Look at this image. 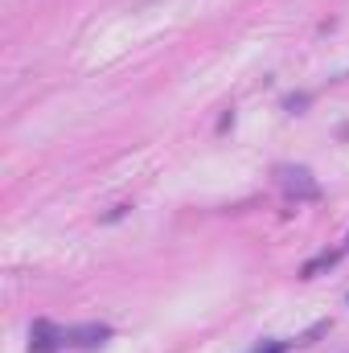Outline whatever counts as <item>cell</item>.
Returning <instances> with one entry per match:
<instances>
[{
	"instance_id": "1",
	"label": "cell",
	"mask_w": 349,
	"mask_h": 353,
	"mask_svg": "<svg viewBox=\"0 0 349 353\" xmlns=\"http://www.w3.org/2000/svg\"><path fill=\"white\" fill-rule=\"evenodd\" d=\"M111 329L107 325H79V329H54V325H33L29 333V350L33 353H54L62 345H99L107 341Z\"/></svg>"
},
{
	"instance_id": "3",
	"label": "cell",
	"mask_w": 349,
	"mask_h": 353,
	"mask_svg": "<svg viewBox=\"0 0 349 353\" xmlns=\"http://www.w3.org/2000/svg\"><path fill=\"white\" fill-rule=\"evenodd\" d=\"M283 350H288L283 341H263V345H255L251 353H283Z\"/></svg>"
},
{
	"instance_id": "2",
	"label": "cell",
	"mask_w": 349,
	"mask_h": 353,
	"mask_svg": "<svg viewBox=\"0 0 349 353\" xmlns=\"http://www.w3.org/2000/svg\"><path fill=\"white\" fill-rule=\"evenodd\" d=\"M275 181H279V189L292 193V197H317V193H321V185L312 181L308 169H279Z\"/></svg>"
}]
</instances>
